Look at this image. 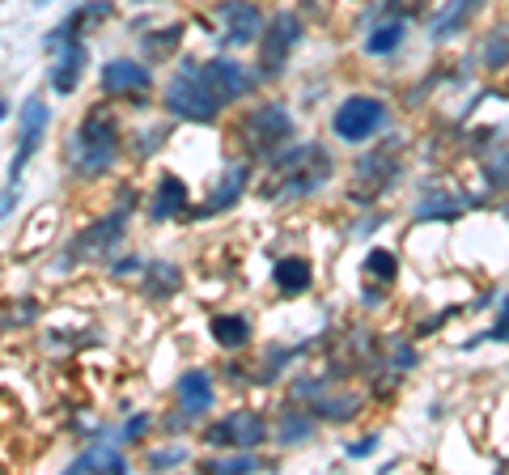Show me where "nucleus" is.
<instances>
[{
    "mask_svg": "<svg viewBox=\"0 0 509 475\" xmlns=\"http://www.w3.org/2000/svg\"><path fill=\"white\" fill-rule=\"evenodd\" d=\"M335 174V157L331 149L306 140V144H289L285 154L272 157V170H268V182L259 191L263 200L272 204H293V200H310L315 191H323Z\"/></svg>",
    "mask_w": 509,
    "mask_h": 475,
    "instance_id": "f257e3e1",
    "label": "nucleus"
},
{
    "mask_svg": "<svg viewBox=\"0 0 509 475\" xmlns=\"http://www.w3.org/2000/svg\"><path fill=\"white\" fill-rule=\"evenodd\" d=\"M119 144H124V127H119V115L110 107H94L85 111V119L77 124L69 140V166L77 179H98L115 166L119 157Z\"/></svg>",
    "mask_w": 509,
    "mask_h": 475,
    "instance_id": "f03ea898",
    "label": "nucleus"
},
{
    "mask_svg": "<svg viewBox=\"0 0 509 475\" xmlns=\"http://www.w3.org/2000/svg\"><path fill=\"white\" fill-rule=\"evenodd\" d=\"M162 107L174 115V119H183V124H212L225 102H221L217 89L208 85L204 64L187 56V60H179V72L165 81Z\"/></svg>",
    "mask_w": 509,
    "mask_h": 475,
    "instance_id": "7ed1b4c3",
    "label": "nucleus"
},
{
    "mask_svg": "<svg viewBox=\"0 0 509 475\" xmlns=\"http://www.w3.org/2000/svg\"><path fill=\"white\" fill-rule=\"evenodd\" d=\"M242 149L250 157H259V162H272L276 154H285L293 144V115L285 102H259V107H250L242 115Z\"/></svg>",
    "mask_w": 509,
    "mask_h": 475,
    "instance_id": "20e7f679",
    "label": "nucleus"
},
{
    "mask_svg": "<svg viewBox=\"0 0 509 475\" xmlns=\"http://www.w3.org/2000/svg\"><path fill=\"white\" fill-rule=\"evenodd\" d=\"M386 124H391V107L382 98H373V94H353V98L340 102V111L331 115V132L348 140V144H365Z\"/></svg>",
    "mask_w": 509,
    "mask_h": 475,
    "instance_id": "39448f33",
    "label": "nucleus"
},
{
    "mask_svg": "<svg viewBox=\"0 0 509 475\" xmlns=\"http://www.w3.org/2000/svg\"><path fill=\"white\" fill-rule=\"evenodd\" d=\"M297 42H302V17L289 14V9L272 14L268 17V26H263V34H259V69L255 72H259L263 81H268V77H280Z\"/></svg>",
    "mask_w": 509,
    "mask_h": 475,
    "instance_id": "423d86ee",
    "label": "nucleus"
},
{
    "mask_svg": "<svg viewBox=\"0 0 509 475\" xmlns=\"http://www.w3.org/2000/svg\"><path fill=\"white\" fill-rule=\"evenodd\" d=\"M208 446L217 450H259L268 442V424H263L259 412H250V407H238L230 416H221L217 424H208L204 433Z\"/></svg>",
    "mask_w": 509,
    "mask_h": 475,
    "instance_id": "0eeeda50",
    "label": "nucleus"
},
{
    "mask_svg": "<svg viewBox=\"0 0 509 475\" xmlns=\"http://www.w3.org/2000/svg\"><path fill=\"white\" fill-rule=\"evenodd\" d=\"M217 26H221V42L225 47H250V42H259L268 17H263V9L255 0H221Z\"/></svg>",
    "mask_w": 509,
    "mask_h": 475,
    "instance_id": "6e6552de",
    "label": "nucleus"
},
{
    "mask_svg": "<svg viewBox=\"0 0 509 475\" xmlns=\"http://www.w3.org/2000/svg\"><path fill=\"white\" fill-rule=\"evenodd\" d=\"M395 174H400V157L391 154V144L370 149V154L357 162V170H353V200H357V204H373V200L395 182Z\"/></svg>",
    "mask_w": 509,
    "mask_h": 475,
    "instance_id": "1a4fd4ad",
    "label": "nucleus"
},
{
    "mask_svg": "<svg viewBox=\"0 0 509 475\" xmlns=\"http://www.w3.org/2000/svg\"><path fill=\"white\" fill-rule=\"evenodd\" d=\"M47 127H52V107L42 98H30L26 107H22V115H17V149H14V162H9V182L22 179L26 162L39 154Z\"/></svg>",
    "mask_w": 509,
    "mask_h": 475,
    "instance_id": "9d476101",
    "label": "nucleus"
},
{
    "mask_svg": "<svg viewBox=\"0 0 509 475\" xmlns=\"http://www.w3.org/2000/svg\"><path fill=\"white\" fill-rule=\"evenodd\" d=\"M153 89V72L140 64V60H107L102 64V94L107 98H132L145 102V94Z\"/></svg>",
    "mask_w": 509,
    "mask_h": 475,
    "instance_id": "9b49d317",
    "label": "nucleus"
},
{
    "mask_svg": "<svg viewBox=\"0 0 509 475\" xmlns=\"http://www.w3.org/2000/svg\"><path fill=\"white\" fill-rule=\"evenodd\" d=\"M204 77H208V85L217 89V98L230 107V102H238V98H247L250 89L263 81L259 72H250L242 60H234V56H217V60H208L204 64Z\"/></svg>",
    "mask_w": 509,
    "mask_h": 475,
    "instance_id": "f8f14e48",
    "label": "nucleus"
},
{
    "mask_svg": "<svg viewBox=\"0 0 509 475\" xmlns=\"http://www.w3.org/2000/svg\"><path fill=\"white\" fill-rule=\"evenodd\" d=\"M250 187V162H225L221 166V179L212 182V191H208V204L200 209V217H217V212H230L238 204V200L247 196Z\"/></svg>",
    "mask_w": 509,
    "mask_h": 475,
    "instance_id": "ddd939ff",
    "label": "nucleus"
},
{
    "mask_svg": "<svg viewBox=\"0 0 509 475\" xmlns=\"http://www.w3.org/2000/svg\"><path fill=\"white\" fill-rule=\"evenodd\" d=\"M395 276H400V255L373 247L365 255V264H361V297H365V306H382V297L395 284Z\"/></svg>",
    "mask_w": 509,
    "mask_h": 475,
    "instance_id": "4468645a",
    "label": "nucleus"
},
{
    "mask_svg": "<svg viewBox=\"0 0 509 475\" xmlns=\"http://www.w3.org/2000/svg\"><path fill=\"white\" fill-rule=\"evenodd\" d=\"M85 64H90V47H85V39H72V42H64V47H55L52 89L60 94V98L77 94V85H81V77H85Z\"/></svg>",
    "mask_w": 509,
    "mask_h": 475,
    "instance_id": "2eb2a0df",
    "label": "nucleus"
},
{
    "mask_svg": "<svg viewBox=\"0 0 509 475\" xmlns=\"http://www.w3.org/2000/svg\"><path fill=\"white\" fill-rule=\"evenodd\" d=\"M187 212H192V187L179 174H162L149 204V221H174V217H187Z\"/></svg>",
    "mask_w": 509,
    "mask_h": 475,
    "instance_id": "dca6fc26",
    "label": "nucleus"
},
{
    "mask_svg": "<svg viewBox=\"0 0 509 475\" xmlns=\"http://www.w3.org/2000/svg\"><path fill=\"white\" fill-rule=\"evenodd\" d=\"M174 395H179V407L187 416H208L212 404H217V382H212L208 369H187V374L179 377Z\"/></svg>",
    "mask_w": 509,
    "mask_h": 475,
    "instance_id": "f3484780",
    "label": "nucleus"
},
{
    "mask_svg": "<svg viewBox=\"0 0 509 475\" xmlns=\"http://www.w3.org/2000/svg\"><path fill=\"white\" fill-rule=\"evenodd\" d=\"M127 204L124 209H115V212H107L102 221H94L90 229H81V238L72 242V255H98V251H110L119 238H124V225H127Z\"/></svg>",
    "mask_w": 509,
    "mask_h": 475,
    "instance_id": "a211bd4d",
    "label": "nucleus"
},
{
    "mask_svg": "<svg viewBox=\"0 0 509 475\" xmlns=\"http://www.w3.org/2000/svg\"><path fill=\"white\" fill-rule=\"evenodd\" d=\"M272 280L285 297H302L306 289L315 284V267H310V259H302V255H285V259H276Z\"/></svg>",
    "mask_w": 509,
    "mask_h": 475,
    "instance_id": "6ab92c4d",
    "label": "nucleus"
},
{
    "mask_svg": "<svg viewBox=\"0 0 509 475\" xmlns=\"http://www.w3.org/2000/svg\"><path fill=\"white\" fill-rule=\"evenodd\" d=\"M403 39H408V17H378L365 30V51L370 56H391V51L403 47Z\"/></svg>",
    "mask_w": 509,
    "mask_h": 475,
    "instance_id": "aec40b11",
    "label": "nucleus"
},
{
    "mask_svg": "<svg viewBox=\"0 0 509 475\" xmlns=\"http://www.w3.org/2000/svg\"><path fill=\"white\" fill-rule=\"evenodd\" d=\"M69 471H127V459L115 446H110L107 433H98L94 446L69 462Z\"/></svg>",
    "mask_w": 509,
    "mask_h": 475,
    "instance_id": "412c9836",
    "label": "nucleus"
},
{
    "mask_svg": "<svg viewBox=\"0 0 509 475\" xmlns=\"http://www.w3.org/2000/svg\"><path fill=\"white\" fill-rule=\"evenodd\" d=\"M212 340H217V349L225 352H238L250 344V319L247 314H217L212 319Z\"/></svg>",
    "mask_w": 509,
    "mask_h": 475,
    "instance_id": "4be33fe9",
    "label": "nucleus"
},
{
    "mask_svg": "<svg viewBox=\"0 0 509 475\" xmlns=\"http://www.w3.org/2000/svg\"><path fill=\"white\" fill-rule=\"evenodd\" d=\"M315 412H297V407H285L280 412V424H276V442L280 446H302L315 437Z\"/></svg>",
    "mask_w": 509,
    "mask_h": 475,
    "instance_id": "5701e85b",
    "label": "nucleus"
},
{
    "mask_svg": "<svg viewBox=\"0 0 509 475\" xmlns=\"http://www.w3.org/2000/svg\"><path fill=\"white\" fill-rule=\"evenodd\" d=\"M480 9V0H450L438 17H433V39H450L458 26H467V17Z\"/></svg>",
    "mask_w": 509,
    "mask_h": 475,
    "instance_id": "b1692460",
    "label": "nucleus"
},
{
    "mask_svg": "<svg viewBox=\"0 0 509 475\" xmlns=\"http://www.w3.org/2000/svg\"><path fill=\"white\" fill-rule=\"evenodd\" d=\"M458 212H463V200L450 196V191H429V196H420V204H416V217H420V221H450Z\"/></svg>",
    "mask_w": 509,
    "mask_h": 475,
    "instance_id": "393cba45",
    "label": "nucleus"
},
{
    "mask_svg": "<svg viewBox=\"0 0 509 475\" xmlns=\"http://www.w3.org/2000/svg\"><path fill=\"white\" fill-rule=\"evenodd\" d=\"M179 284H183V272L174 264H149V272H145V289H149L153 297L179 293Z\"/></svg>",
    "mask_w": 509,
    "mask_h": 475,
    "instance_id": "a878e982",
    "label": "nucleus"
},
{
    "mask_svg": "<svg viewBox=\"0 0 509 475\" xmlns=\"http://www.w3.org/2000/svg\"><path fill=\"white\" fill-rule=\"evenodd\" d=\"M480 64L484 69H505L509 64V26H496L493 34L480 42Z\"/></svg>",
    "mask_w": 509,
    "mask_h": 475,
    "instance_id": "bb28decb",
    "label": "nucleus"
},
{
    "mask_svg": "<svg viewBox=\"0 0 509 475\" xmlns=\"http://www.w3.org/2000/svg\"><path fill=\"white\" fill-rule=\"evenodd\" d=\"M208 471H263V459L255 450H238V454H221L208 462Z\"/></svg>",
    "mask_w": 509,
    "mask_h": 475,
    "instance_id": "cd10ccee",
    "label": "nucleus"
},
{
    "mask_svg": "<svg viewBox=\"0 0 509 475\" xmlns=\"http://www.w3.org/2000/svg\"><path fill=\"white\" fill-rule=\"evenodd\" d=\"M165 136H170V127H165V124L140 127L137 144H132V157H137V162H149V154H157V149H162V144H165Z\"/></svg>",
    "mask_w": 509,
    "mask_h": 475,
    "instance_id": "c85d7f7f",
    "label": "nucleus"
},
{
    "mask_svg": "<svg viewBox=\"0 0 509 475\" xmlns=\"http://www.w3.org/2000/svg\"><path fill=\"white\" fill-rule=\"evenodd\" d=\"M386 361H391V369H412L416 365V349L408 344V340H400V336H391L386 340Z\"/></svg>",
    "mask_w": 509,
    "mask_h": 475,
    "instance_id": "c756f323",
    "label": "nucleus"
},
{
    "mask_svg": "<svg viewBox=\"0 0 509 475\" xmlns=\"http://www.w3.org/2000/svg\"><path fill=\"white\" fill-rule=\"evenodd\" d=\"M179 39H183V26H165V34H157V39L149 34V39H145V51L157 60V56H165V51H174Z\"/></svg>",
    "mask_w": 509,
    "mask_h": 475,
    "instance_id": "7c9ffc66",
    "label": "nucleus"
},
{
    "mask_svg": "<svg viewBox=\"0 0 509 475\" xmlns=\"http://www.w3.org/2000/svg\"><path fill=\"white\" fill-rule=\"evenodd\" d=\"M488 179H493V187L509 182V149H501L496 140H493V154H488Z\"/></svg>",
    "mask_w": 509,
    "mask_h": 475,
    "instance_id": "2f4dec72",
    "label": "nucleus"
},
{
    "mask_svg": "<svg viewBox=\"0 0 509 475\" xmlns=\"http://www.w3.org/2000/svg\"><path fill=\"white\" fill-rule=\"evenodd\" d=\"M179 462H187V450H149L153 471H162V467H179Z\"/></svg>",
    "mask_w": 509,
    "mask_h": 475,
    "instance_id": "473e14b6",
    "label": "nucleus"
},
{
    "mask_svg": "<svg viewBox=\"0 0 509 475\" xmlns=\"http://www.w3.org/2000/svg\"><path fill=\"white\" fill-rule=\"evenodd\" d=\"M149 429H153V416H145V412H140V416H132L124 424V442H140V437L149 433Z\"/></svg>",
    "mask_w": 509,
    "mask_h": 475,
    "instance_id": "72a5a7b5",
    "label": "nucleus"
},
{
    "mask_svg": "<svg viewBox=\"0 0 509 475\" xmlns=\"http://www.w3.org/2000/svg\"><path fill=\"white\" fill-rule=\"evenodd\" d=\"M34 314H39V306H34V302H22V306H14V310H9V314H5V319H9V322H17V327H26V322L34 319Z\"/></svg>",
    "mask_w": 509,
    "mask_h": 475,
    "instance_id": "f704fd0d",
    "label": "nucleus"
},
{
    "mask_svg": "<svg viewBox=\"0 0 509 475\" xmlns=\"http://www.w3.org/2000/svg\"><path fill=\"white\" fill-rule=\"evenodd\" d=\"M373 450H378V437H365V442H353L348 454H353V459H365V454H373Z\"/></svg>",
    "mask_w": 509,
    "mask_h": 475,
    "instance_id": "c9c22d12",
    "label": "nucleus"
},
{
    "mask_svg": "<svg viewBox=\"0 0 509 475\" xmlns=\"http://www.w3.org/2000/svg\"><path fill=\"white\" fill-rule=\"evenodd\" d=\"M137 267H140V259H132V255H127V259H115V264H110V272H115V276H132Z\"/></svg>",
    "mask_w": 509,
    "mask_h": 475,
    "instance_id": "e433bc0d",
    "label": "nucleus"
},
{
    "mask_svg": "<svg viewBox=\"0 0 509 475\" xmlns=\"http://www.w3.org/2000/svg\"><path fill=\"white\" fill-rule=\"evenodd\" d=\"M0 119H5V102H0Z\"/></svg>",
    "mask_w": 509,
    "mask_h": 475,
    "instance_id": "4c0bfd02",
    "label": "nucleus"
},
{
    "mask_svg": "<svg viewBox=\"0 0 509 475\" xmlns=\"http://www.w3.org/2000/svg\"><path fill=\"white\" fill-rule=\"evenodd\" d=\"M34 5H47V0H34Z\"/></svg>",
    "mask_w": 509,
    "mask_h": 475,
    "instance_id": "58836bf2",
    "label": "nucleus"
},
{
    "mask_svg": "<svg viewBox=\"0 0 509 475\" xmlns=\"http://www.w3.org/2000/svg\"><path fill=\"white\" fill-rule=\"evenodd\" d=\"M137 5H149V0H137Z\"/></svg>",
    "mask_w": 509,
    "mask_h": 475,
    "instance_id": "ea45409f",
    "label": "nucleus"
}]
</instances>
